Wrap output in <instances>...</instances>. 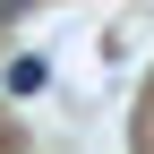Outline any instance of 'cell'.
<instances>
[{
  "mask_svg": "<svg viewBox=\"0 0 154 154\" xmlns=\"http://www.w3.org/2000/svg\"><path fill=\"white\" fill-rule=\"evenodd\" d=\"M0 86H9L17 103H26V94H43V86H51V60H34V51H17V60H9V77H0Z\"/></svg>",
  "mask_w": 154,
  "mask_h": 154,
  "instance_id": "obj_1",
  "label": "cell"
}]
</instances>
